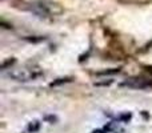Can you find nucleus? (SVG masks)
Returning <instances> with one entry per match:
<instances>
[{
  "label": "nucleus",
  "instance_id": "obj_1",
  "mask_svg": "<svg viewBox=\"0 0 152 133\" xmlns=\"http://www.w3.org/2000/svg\"><path fill=\"white\" fill-rule=\"evenodd\" d=\"M43 72L39 67H24L19 69H12L8 72V76L16 81H29L35 80L39 76H42Z\"/></svg>",
  "mask_w": 152,
  "mask_h": 133
},
{
  "label": "nucleus",
  "instance_id": "obj_2",
  "mask_svg": "<svg viewBox=\"0 0 152 133\" xmlns=\"http://www.w3.org/2000/svg\"><path fill=\"white\" fill-rule=\"evenodd\" d=\"M123 85L131 86V88H145V86H148L150 84L145 83V81L142 80V78H135V80H128V81H126Z\"/></svg>",
  "mask_w": 152,
  "mask_h": 133
},
{
  "label": "nucleus",
  "instance_id": "obj_3",
  "mask_svg": "<svg viewBox=\"0 0 152 133\" xmlns=\"http://www.w3.org/2000/svg\"><path fill=\"white\" fill-rule=\"evenodd\" d=\"M39 129V123H36L35 121L34 124H29V126H28V131L29 132H35V131H37Z\"/></svg>",
  "mask_w": 152,
  "mask_h": 133
},
{
  "label": "nucleus",
  "instance_id": "obj_4",
  "mask_svg": "<svg viewBox=\"0 0 152 133\" xmlns=\"http://www.w3.org/2000/svg\"><path fill=\"white\" fill-rule=\"evenodd\" d=\"M94 133H102V132H100V131H95Z\"/></svg>",
  "mask_w": 152,
  "mask_h": 133
}]
</instances>
